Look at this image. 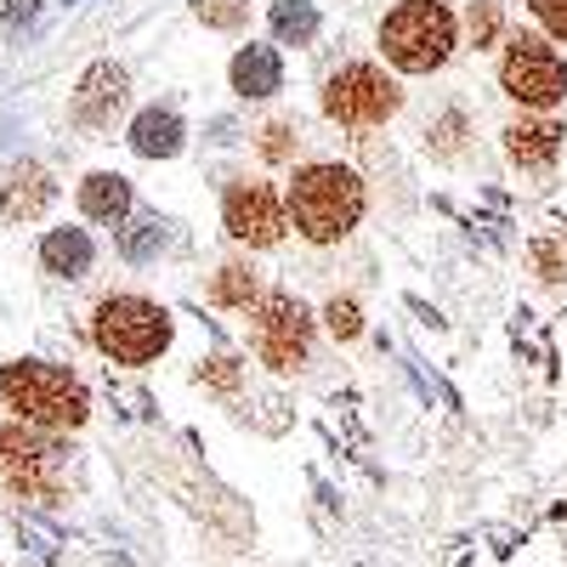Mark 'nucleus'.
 <instances>
[{"mask_svg":"<svg viewBox=\"0 0 567 567\" xmlns=\"http://www.w3.org/2000/svg\"><path fill=\"white\" fill-rule=\"evenodd\" d=\"M194 12L205 29H239L250 18V0H194Z\"/></svg>","mask_w":567,"mask_h":567,"instance_id":"20","label":"nucleus"},{"mask_svg":"<svg viewBox=\"0 0 567 567\" xmlns=\"http://www.w3.org/2000/svg\"><path fill=\"white\" fill-rule=\"evenodd\" d=\"M534 267H539L545 284H556V278L567 272V245H561V239H539V245H534Z\"/></svg>","mask_w":567,"mask_h":567,"instance_id":"24","label":"nucleus"},{"mask_svg":"<svg viewBox=\"0 0 567 567\" xmlns=\"http://www.w3.org/2000/svg\"><path fill=\"white\" fill-rule=\"evenodd\" d=\"M40 261L52 267L58 278H80V272L91 267V239H85L80 227H58V233H45Z\"/></svg>","mask_w":567,"mask_h":567,"instance_id":"16","label":"nucleus"},{"mask_svg":"<svg viewBox=\"0 0 567 567\" xmlns=\"http://www.w3.org/2000/svg\"><path fill=\"white\" fill-rule=\"evenodd\" d=\"M125 103V69L114 63H97V69H85L80 91H74V120L80 125H109Z\"/></svg>","mask_w":567,"mask_h":567,"instance_id":"10","label":"nucleus"},{"mask_svg":"<svg viewBox=\"0 0 567 567\" xmlns=\"http://www.w3.org/2000/svg\"><path fill=\"white\" fill-rule=\"evenodd\" d=\"M0 403L18 414V425H34V432H74V425H85V414H91L85 386L69 369L40 363V358H23V363L0 369Z\"/></svg>","mask_w":567,"mask_h":567,"instance_id":"1","label":"nucleus"},{"mask_svg":"<svg viewBox=\"0 0 567 567\" xmlns=\"http://www.w3.org/2000/svg\"><path fill=\"white\" fill-rule=\"evenodd\" d=\"M0 483L18 499H52L63 488V449L34 425H0Z\"/></svg>","mask_w":567,"mask_h":567,"instance_id":"5","label":"nucleus"},{"mask_svg":"<svg viewBox=\"0 0 567 567\" xmlns=\"http://www.w3.org/2000/svg\"><path fill=\"white\" fill-rule=\"evenodd\" d=\"M159 245H165V227L159 221H131L120 233V256L125 261H148V256H159Z\"/></svg>","mask_w":567,"mask_h":567,"instance_id":"19","label":"nucleus"},{"mask_svg":"<svg viewBox=\"0 0 567 567\" xmlns=\"http://www.w3.org/2000/svg\"><path fill=\"white\" fill-rule=\"evenodd\" d=\"M290 216L312 245H336L363 216V182L347 165H307L290 182Z\"/></svg>","mask_w":567,"mask_h":567,"instance_id":"2","label":"nucleus"},{"mask_svg":"<svg viewBox=\"0 0 567 567\" xmlns=\"http://www.w3.org/2000/svg\"><path fill=\"white\" fill-rule=\"evenodd\" d=\"M131 148H136L142 159H171V154H182V120H176L171 109H142L136 125H131Z\"/></svg>","mask_w":567,"mask_h":567,"instance_id":"14","label":"nucleus"},{"mask_svg":"<svg viewBox=\"0 0 567 567\" xmlns=\"http://www.w3.org/2000/svg\"><path fill=\"white\" fill-rule=\"evenodd\" d=\"M221 221H227L233 239H239V245H256V250H267V245L284 239V205H278V194H272L267 182H239V187H227Z\"/></svg>","mask_w":567,"mask_h":567,"instance_id":"9","label":"nucleus"},{"mask_svg":"<svg viewBox=\"0 0 567 567\" xmlns=\"http://www.w3.org/2000/svg\"><path fill=\"white\" fill-rule=\"evenodd\" d=\"M91 336H97V347L114 363H154L171 347V312L142 296H109V301H97Z\"/></svg>","mask_w":567,"mask_h":567,"instance_id":"4","label":"nucleus"},{"mask_svg":"<svg viewBox=\"0 0 567 567\" xmlns=\"http://www.w3.org/2000/svg\"><path fill=\"white\" fill-rule=\"evenodd\" d=\"M465 29H471V40H477V45H494V34H499V7H494V0H471Z\"/></svg>","mask_w":567,"mask_h":567,"instance_id":"23","label":"nucleus"},{"mask_svg":"<svg viewBox=\"0 0 567 567\" xmlns=\"http://www.w3.org/2000/svg\"><path fill=\"white\" fill-rule=\"evenodd\" d=\"M80 210L91 221H125L131 216V182L114 176V171H97L80 182Z\"/></svg>","mask_w":567,"mask_h":567,"instance_id":"15","label":"nucleus"},{"mask_svg":"<svg viewBox=\"0 0 567 567\" xmlns=\"http://www.w3.org/2000/svg\"><path fill=\"white\" fill-rule=\"evenodd\" d=\"M460 131H465V120H460V114H443V125H437V142H432V148H437V154H454V148H460Z\"/></svg>","mask_w":567,"mask_h":567,"instance_id":"27","label":"nucleus"},{"mask_svg":"<svg viewBox=\"0 0 567 567\" xmlns=\"http://www.w3.org/2000/svg\"><path fill=\"white\" fill-rule=\"evenodd\" d=\"M381 52L403 74L443 69L449 52H454V12L443 0H403V7L386 12V23H381Z\"/></svg>","mask_w":567,"mask_h":567,"instance_id":"3","label":"nucleus"},{"mask_svg":"<svg viewBox=\"0 0 567 567\" xmlns=\"http://www.w3.org/2000/svg\"><path fill=\"white\" fill-rule=\"evenodd\" d=\"M534 7V18L556 34V40H567V0H528Z\"/></svg>","mask_w":567,"mask_h":567,"instance_id":"26","label":"nucleus"},{"mask_svg":"<svg viewBox=\"0 0 567 567\" xmlns=\"http://www.w3.org/2000/svg\"><path fill=\"white\" fill-rule=\"evenodd\" d=\"M272 34L284 45H307L318 34V7H312V0H278V7H272Z\"/></svg>","mask_w":567,"mask_h":567,"instance_id":"18","label":"nucleus"},{"mask_svg":"<svg viewBox=\"0 0 567 567\" xmlns=\"http://www.w3.org/2000/svg\"><path fill=\"white\" fill-rule=\"evenodd\" d=\"M284 85V63L272 45H245L239 58H233V91L239 97H272V91Z\"/></svg>","mask_w":567,"mask_h":567,"instance_id":"13","label":"nucleus"},{"mask_svg":"<svg viewBox=\"0 0 567 567\" xmlns=\"http://www.w3.org/2000/svg\"><path fill=\"white\" fill-rule=\"evenodd\" d=\"M52 176H45L40 165H12L7 176H0V221H29L40 216L45 205H52Z\"/></svg>","mask_w":567,"mask_h":567,"instance_id":"11","label":"nucleus"},{"mask_svg":"<svg viewBox=\"0 0 567 567\" xmlns=\"http://www.w3.org/2000/svg\"><path fill=\"white\" fill-rule=\"evenodd\" d=\"M556 148H561V125H550V120H516L505 131V154L523 171H545L556 159Z\"/></svg>","mask_w":567,"mask_h":567,"instance_id":"12","label":"nucleus"},{"mask_svg":"<svg viewBox=\"0 0 567 567\" xmlns=\"http://www.w3.org/2000/svg\"><path fill=\"white\" fill-rule=\"evenodd\" d=\"M296 142H301V136H296V125H290V120H272V125L261 131V159H267V165L296 159Z\"/></svg>","mask_w":567,"mask_h":567,"instance_id":"21","label":"nucleus"},{"mask_svg":"<svg viewBox=\"0 0 567 567\" xmlns=\"http://www.w3.org/2000/svg\"><path fill=\"white\" fill-rule=\"evenodd\" d=\"M34 18V0H12V7H7V23H29Z\"/></svg>","mask_w":567,"mask_h":567,"instance_id":"28","label":"nucleus"},{"mask_svg":"<svg viewBox=\"0 0 567 567\" xmlns=\"http://www.w3.org/2000/svg\"><path fill=\"white\" fill-rule=\"evenodd\" d=\"M398 85L374 69V63H352L341 74H329L323 85V114L341 120V125H381L398 114Z\"/></svg>","mask_w":567,"mask_h":567,"instance_id":"7","label":"nucleus"},{"mask_svg":"<svg viewBox=\"0 0 567 567\" xmlns=\"http://www.w3.org/2000/svg\"><path fill=\"white\" fill-rule=\"evenodd\" d=\"M199 381L216 386V392H239V363H233V358H210V363L199 369Z\"/></svg>","mask_w":567,"mask_h":567,"instance_id":"25","label":"nucleus"},{"mask_svg":"<svg viewBox=\"0 0 567 567\" xmlns=\"http://www.w3.org/2000/svg\"><path fill=\"white\" fill-rule=\"evenodd\" d=\"M210 301L216 307H256L261 301V278H256V267H245V261H227L216 278H210Z\"/></svg>","mask_w":567,"mask_h":567,"instance_id":"17","label":"nucleus"},{"mask_svg":"<svg viewBox=\"0 0 567 567\" xmlns=\"http://www.w3.org/2000/svg\"><path fill=\"white\" fill-rule=\"evenodd\" d=\"M499 85H505L523 109H550V103H561V97H567V63L550 52L545 40L516 34V40L505 45Z\"/></svg>","mask_w":567,"mask_h":567,"instance_id":"6","label":"nucleus"},{"mask_svg":"<svg viewBox=\"0 0 567 567\" xmlns=\"http://www.w3.org/2000/svg\"><path fill=\"white\" fill-rule=\"evenodd\" d=\"M323 318H329V329H336V341L363 336V312H358V301H352V296H336V301L323 307Z\"/></svg>","mask_w":567,"mask_h":567,"instance_id":"22","label":"nucleus"},{"mask_svg":"<svg viewBox=\"0 0 567 567\" xmlns=\"http://www.w3.org/2000/svg\"><path fill=\"white\" fill-rule=\"evenodd\" d=\"M256 352L267 369L278 374H296L312 352V318L296 296H267L256 307Z\"/></svg>","mask_w":567,"mask_h":567,"instance_id":"8","label":"nucleus"}]
</instances>
